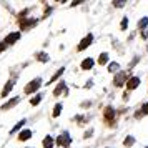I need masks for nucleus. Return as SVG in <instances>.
I'll list each match as a JSON object with an SVG mask.
<instances>
[{"instance_id":"nucleus-4","label":"nucleus","mask_w":148,"mask_h":148,"mask_svg":"<svg viewBox=\"0 0 148 148\" xmlns=\"http://www.w3.org/2000/svg\"><path fill=\"white\" fill-rule=\"evenodd\" d=\"M92 40H93V35L88 34L87 37H83V38H82V42L78 43V48H77V50H78V52H82V50L88 48V47H90V43H92Z\"/></svg>"},{"instance_id":"nucleus-24","label":"nucleus","mask_w":148,"mask_h":148,"mask_svg":"<svg viewBox=\"0 0 148 148\" xmlns=\"http://www.w3.org/2000/svg\"><path fill=\"white\" fill-rule=\"evenodd\" d=\"M141 113L148 115V101H147V103H143V107H141Z\"/></svg>"},{"instance_id":"nucleus-7","label":"nucleus","mask_w":148,"mask_h":148,"mask_svg":"<svg viewBox=\"0 0 148 148\" xmlns=\"http://www.w3.org/2000/svg\"><path fill=\"white\" fill-rule=\"evenodd\" d=\"M32 138V130H28V128H25V130H22L20 133H18V140L20 141H27Z\"/></svg>"},{"instance_id":"nucleus-5","label":"nucleus","mask_w":148,"mask_h":148,"mask_svg":"<svg viewBox=\"0 0 148 148\" xmlns=\"http://www.w3.org/2000/svg\"><path fill=\"white\" fill-rule=\"evenodd\" d=\"M17 40H20V32H14V34L7 35L5 40H3V43H5V45H14Z\"/></svg>"},{"instance_id":"nucleus-10","label":"nucleus","mask_w":148,"mask_h":148,"mask_svg":"<svg viewBox=\"0 0 148 148\" xmlns=\"http://www.w3.org/2000/svg\"><path fill=\"white\" fill-rule=\"evenodd\" d=\"M20 101V97H15V98H12L10 101H7L5 105H2V110H8V108H12V107H15L17 103Z\"/></svg>"},{"instance_id":"nucleus-1","label":"nucleus","mask_w":148,"mask_h":148,"mask_svg":"<svg viewBox=\"0 0 148 148\" xmlns=\"http://www.w3.org/2000/svg\"><path fill=\"white\" fill-rule=\"evenodd\" d=\"M57 145L58 147H63V148H68L72 145V138H70V133L68 132H63L60 133V136L57 138Z\"/></svg>"},{"instance_id":"nucleus-8","label":"nucleus","mask_w":148,"mask_h":148,"mask_svg":"<svg viewBox=\"0 0 148 148\" xmlns=\"http://www.w3.org/2000/svg\"><path fill=\"white\" fill-rule=\"evenodd\" d=\"M14 85H15V82H14V80H8L7 83H5V88L2 90V97H7V95L10 93V92H12Z\"/></svg>"},{"instance_id":"nucleus-29","label":"nucleus","mask_w":148,"mask_h":148,"mask_svg":"<svg viewBox=\"0 0 148 148\" xmlns=\"http://www.w3.org/2000/svg\"><path fill=\"white\" fill-rule=\"evenodd\" d=\"M92 133H93V130H90V132H87V133H85V138H88V136H90Z\"/></svg>"},{"instance_id":"nucleus-17","label":"nucleus","mask_w":148,"mask_h":148,"mask_svg":"<svg viewBox=\"0 0 148 148\" xmlns=\"http://www.w3.org/2000/svg\"><path fill=\"white\" fill-rule=\"evenodd\" d=\"M118 68H120V65H118L116 62H112V63L108 65V72H112V73H115V72H116Z\"/></svg>"},{"instance_id":"nucleus-19","label":"nucleus","mask_w":148,"mask_h":148,"mask_svg":"<svg viewBox=\"0 0 148 148\" xmlns=\"http://www.w3.org/2000/svg\"><path fill=\"white\" fill-rule=\"evenodd\" d=\"M37 60L38 62H47L48 60V55L45 52H40V53H37Z\"/></svg>"},{"instance_id":"nucleus-16","label":"nucleus","mask_w":148,"mask_h":148,"mask_svg":"<svg viewBox=\"0 0 148 148\" xmlns=\"http://www.w3.org/2000/svg\"><path fill=\"white\" fill-rule=\"evenodd\" d=\"M63 88H65V83H63V82H60V83H58V87L53 90V95H55V97H58V95L63 92Z\"/></svg>"},{"instance_id":"nucleus-25","label":"nucleus","mask_w":148,"mask_h":148,"mask_svg":"<svg viewBox=\"0 0 148 148\" xmlns=\"http://www.w3.org/2000/svg\"><path fill=\"white\" fill-rule=\"evenodd\" d=\"M120 27H121V30H125V28L128 27V18H123V20H121V25H120Z\"/></svg>"},{"instance_id":"nucleus-18","label":"nucleus","mask_w":148,"mask_h":148,"mask_svg":"<svg viewBox=\"0 0 148 148\" xmlns=\"http://www.w3.org/2000/svg\"><path fill=\"white\" fill-rule=\"evenodd\" d=\"M42 98H43V95H35L34 98H32V100H30V103H32V105H38V103H40L42 101Z\"/></svg>"},{"instance_id":"nucleus-9","label":"nucleus","mask_w":148,"mask_h":148,"mask_svg":"<svg viewBox=\"0 0 148 148\" xmlns=\"http://www.w3.org/2000/svg\"><path fill=\"white\" fill-rule=\"evenodd\" d=\"M95 65V62H93V58H85V60L82 62V70H90V68Z\"/></svg>"},{"instance_id":"nucleus-23","label":"nucleus","mask_w":148,"mask_h":148,"mask_svg":"<svg viewBox=\"0 0 148 148\" xmlns=\"http://www.w3.org/2000/svg\"><path fill=\"white\" fill-rule=\"evenodd\" d=\"M147 25H148V17H143V18L138 22V27H140V28H145Z\"/></svg>"},{"instance_id":"nucleus-3","label":"nucleus","mask_w":148,"mask_h":148,"mask_svg":"<svg viewBox=\"0 0 148 148\" xmlns=\"http://www.w3.org/2000/svg\"><path fill=\"white\" fill-rule=\"evenodd\" d=\"M40 85H42V78H34V80H32L27 87H25V93H27V95L35 93V92L40 88Z\"/></svg>"},{"instance_id":"nucleus-20","label":"nucleus","mask_w":148,"mask_h":148,"mask_svg":"<svg viewBox=\"0 0 148 148\" xmlns=\"http://www.w3.org/2000/svg\"><path fill=\"white\" fill-rule=\"evenodd\" d=\"M62 108H63V107H62V103H57V105H55V108H53V116H55V118L62 113Z\"/></svg>"},{"instance_id":"nucleus-14","label":"nucleus","mask_w":148,"mask_h":148,"mask_svg":"<svg viewBox=\"0 0 148 148\" xmlns=\"http://www.w3.org/2000/svg\"><path fill=\"white\" fill-rule=\"evenodd\" d=\"M98 63H100V65H105V63H108V53H107V52L100 53V57H98Z\"/></svg>"},{"instance_id":"nucleus-12","label":"nucleus","mask_w":148,"mask_h":148,"mask_svg":"<svg viewBox=\"0 0 148 148\" xmlns=\"http://www.w3.org/2000/svg\"><path fill=\"white\" fill-rule=\"evenodd\" d=\"M53 143H55V140L48 135V136H45V140H43V148H52L53 147Z\"/></svg>"},{"instance_id":"nucleus-11","label":"nucleus","mask_w":148,"mask_h":148,"mask_svg":"<svg viewBox=\"0 0 148 148\" xmlns=\"http://www.w3.org/2000/svg\"><path fill=\"white\" fill-rule=\"evenodd\" d=\"M35 23H37V18H28V20L23 18V22H22V28H23V30H28L30 27H34Z\"/></svg>"},{"instance_id":"nucleus-21","label":"nucleus","mask_w":148,"mask_h":148,"mask_svg":"<svg viewBox=\"0 0 148 148\" xmlns=\"http://www.w3.org/2000/svg\"><path fill=\"white\" fill-rule=\"evenodd\" d=\"M63 72H65V68H60V70H58V72H57V73H55L53 77H52V78H50V82H48V85H50L52 82H55V80H57V78H58V77H60L62 73H63Z\"/></svg>"},{"instance_id":"nucleus-28","label":"nucleus","mask_w":148,"mask_h":148,"mask_svg":"<svg viewBox=\"0 0 148 148\" xmlns=\"http://www.w3.org/2000/svg\"><path fill=\"white\" fill-rule=\"evenodd\" d=\"M5 47H7V45H5V43L2 42V43H0V52H2V50H5Z\"/></svg>"},{"instance_id":"nucleus-2","label":"nucleus","mask_w":148,"mask_h":148,"mask_svg":"<svg viewBox=\"0 0 148 148\" xmlns=\"http://www.w3.org/2000/svg\"><path fill=\"white\" fill-rule=\"evenodd\" d=\"M127 82H128V73L127 72H118V73L115 75V78H113L115 87H123V85H127Z\"/></svg>"},{"instance_id":"nucleus-30","label":"nucleus","mask_w":148,"mask_h":148,"mask_svg":"<svg viewBox=\"0 0 148 148\" xmlns=\"http://www.w3.org/2000/svg\"><path fill=\"white\" fill-rule=\"evenodd\" d=\"M147 148H148V147H147Z\"/></svg>"},{"instance_id":"nucleus-6","label":"nucleus","mask_w":148,"mask_h":148,"mask_svg":"<svg viewBox=\"0 0 148 148\" xmlns=\"http://www.w3.org/2000/svg\"><path fill=\"white\" fill-rule=\"evenodd\" d=\"M138 85H140V78H138V77H132V78H128V82H127V88L128 90H135Z\"/></svg>"},{"instance_id":"nucleus-13","label":"nucleus","mask_w":148,"mask_h":148,"mask_svg":"<svg viewBox=\"0 0 148 148\" xmlns=\"http://www.w3.org/2000/svg\"><path fill=\"white\" fill-rule=\"evenodd\" d=\"M113 116H115V110L112 107H107L105 108V118H107V120H112Z\"/></svg>"},{"instance_id":"nucleus-15","label":"nucleus","mask_w":148,"mask_h":148,"mask_svg":"<svg viewBox=\"0 0 148 148\" xmlns=\"http://www.w3.org/2000/svg\"><path fill=\"white\" fill-rule=\"evenodd\" d=\"M25 123H27V120H25V118H23V120H20V121H18V123H17V125H15L14 128H12V130H10V133H15V132H17V130H20V128L23 127V125H25Z\"/></svg>"},{"instance_id":"nucleus-22","label":"nucleus","mask_w":148,"mask_h":148,"mask_svg":"<svg viewBox=\"0 0 148 148\" xmlns=\"http://www.w3.org/2000/svg\"><path fill=\"white\" fill-rule=\"evenodd\" d=\"M133 143H135V138H133V136H127V140L123 141V145H125V147H132Z\"/></svg>"},{"instance_id":"nucleus-26","label":"nucleus","mask_w":148,"mask_h":148,"mask_svg":"<svg viewBox=\"0 0 148 148\" xmlns=\"http://www.w3.org/2000/svg\"><path fill=\"white\" fill-rule=\"evenodd\" d=\"M113 5L116 8H120V7H123V5H125V2H113Z\"/></svg>"},{"instance_id":"nucleus-27","label":"nucleus","mask_w":148,"mask_h":148,"mask_svg":"<svg viewBox=\"0 0 148 148\" xmlns=\"http://www.w3.org/2000/svg\"><path fill=\"white\" fill-rule=\"evenodd\" d=\"M141 37H143V38H147V37H148V32H147V30H143V32H141Z\"/></svg>"}]
</instances>
